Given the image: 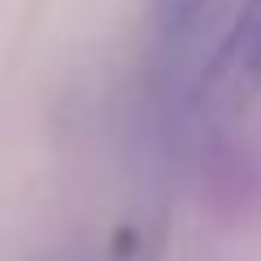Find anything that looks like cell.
I'll use <instances>...</instances> for the list:
<instances>
[{"label": "cell", "mask_w": 261, "mask_h": 261, "mask_svg": "<svg viewBox=\"0 0 261 261\" xmlns=\"http://www.w3.org/2000/svg\"><path fill=\"white\" fill-rule=\"evenodd\" d=\"M261 92V0H240L218 48L209 53L200 100L214 113H235Z\"/></svg>", "instance_id": "1"}, {"label": "cell", "mask_w": 261, "mask_h": 261, "mask_svg": "<svg viewBox=\"0 0 261 261\" xmlns=\"http://www.w3.org/2000/svg\"><path fill=\"white\" fill-rule=\"evenodd\" d=\"M214 9L218 0H157V27L166 35V44H187L192 35L205 31Z\"/></svg>", "instance_id": "2"}]
</instances>
